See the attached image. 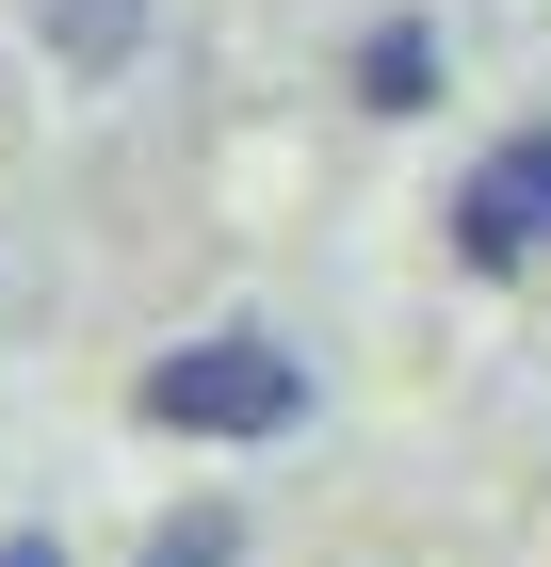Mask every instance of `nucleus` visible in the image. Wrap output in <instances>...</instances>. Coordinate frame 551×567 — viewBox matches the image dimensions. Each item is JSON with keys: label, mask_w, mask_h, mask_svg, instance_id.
<instances>
[{"label": "nucleus", "mask_w": 551, "mask_h": 567, "mask_svg": "<svg viewBox=\"0 0 551 567\" xmlns=\"http://www.w3.org/2000/svg\"><path fill=\"white\" fill-rule=\"evenodd\" d=\"M130 422L146 437H212V454H259V437L308 422V357L276 341V324H195V341H163L146 373H130Z\"/></svg>", "instance_id": "1"}, {"label": "nucleus", "mask_w": 551, "mask_h": 567, "mask_svg": "<svg viewBox=\"0 0 551 567\" xmlns=\"http://www.w3.org/2000/svg\"><path fill=\"white\" fill-rule=\"evenodd\" d=\"M455 260H470V276L551 260V114H535V131H503L487 163L455 178Z\"/></svg>", "instance_id": "2"}, {"label": "nucleus", "mask_w": 551, "mask_h": 567, "mask_svg": "<svg viewBox=\"0 0 551 567\" xmlns=\"http://www.w3.org/2000/svg\"><path fill=\"white\" fill-rule=\"evenodd\" d=\"M17 17H33V49L65 82H114L130 49H146V0H17Z\"/></svg>", "instance_id": "3"}, {"label": "nucleus", "mask_w": 551, "mask_h": 567, "mask_svg": "<svg viewBox=\"0 0 551 567\" xmlns=\"http://www.w3.org/2000/svg\"><path fill=\"white\" fill-rule=\"evenodd\" d=\"M357 97H374V114H422L438 97V33L422 17H374V33H357Z\"/></svg>", "instance_id": "4"}, {"label": "nucleus", "mask_w": 551, "mask_h": 567, "mask_svg": "<svg viewBox=\"0 0 551 567\" xmlns=\"http://www.w3.org/2000/svg\"><path fill=\"white\" fill-rule=\"evenodd\" d=\"M227 551H244V519H227V503H195V519H163L130 567H227Z\"/></svg>", "instance_id": "5"}, {"label": "nucleus", "mask_w": 551, "mask_h": 567, "mask_svg": "<svg viewBox=\"0 0 551 567\" xmlns=\"http://www.w3.org/2000/svg\"><path fill=\"white\" fill-rule=\"evenodd\" d=\"M0 567H65V535H0Z\"/></svg>", "instance_id": "6"}]
</instances>
